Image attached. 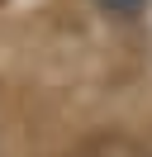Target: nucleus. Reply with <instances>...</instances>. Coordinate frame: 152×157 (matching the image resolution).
Masks as SVG:
<instances>
[{
    "mask_svg": "<svg viewBox=\"0 0 152 157\" xmlns=\"http://www.w3.org/2000/svg\"><path fill=\"white\" fill-rule=\"evenodd\" d=\"M95 5H100V10H109V14H138L147 0H95Z\"/></svg>",
    "mask_w": 152,
    "mask_h": 157,
    "instance_id": "f257e3e1",
    "label": "nucleus"
}]
</instances>
